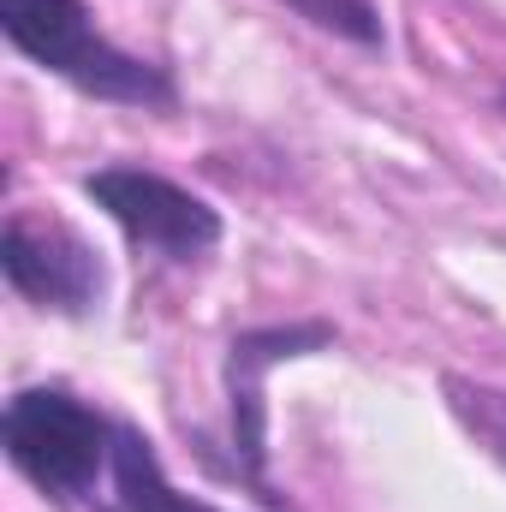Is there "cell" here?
<instances>
[{"instance_id": "obj_1", "label": "cell", "mask_w": 506, "mask_h": 512, "mask_svg": "<svg viewBox=\"0 0 506 512\" xmlns=\"http://www.w3.org/2000/svg\"><path fill=\"white\" fill-rule=\"evenodd\" d=\"M0 30L18 54H30L42 72L78 84L84 96L126 102V108H167L173 78L126 48H114L84 0H0Z\"/></svg>"}, {"instance_id": "obj_2", "label": "cell", "mask_w": 506, "mask_h": 512, "mask_svg": "<svg viewBox=\"0 0 506 512\" xmlns=\"http://www.w3.org/2000/svg\"><path fill=\"white\" fill-rule=\"evenodd\" d=\"M6 459L54 495H84L96 489V471L114 459V423H102L84 399L66 387H24L6 405Z\"/></svg>"}, {"instance_id": "obj_3", "label": "cell", "mask_w": 506, "mask_h": 512, "mask_svg": "<svg viewBox=\"0 0 506 512\" xmlns=\"http://www.w3.org/2000/svg\"><path fill=\"white\" fill-rule=\"evenodd\" d=\"M84 191H90V203L126 233L131 245H143V251L191 262V256H203V251L221 245V215H215L197 191H185V185H173V179H161V173H143V167H102V173L84 179Z\"/></svg>"}, {"instance_id": "obj_4", "label": "cell", "mask_w": 506, "mask_h": 512, "mask_svg": "<svg viewBox=\"0 0 506 512\" xmlns=\"http://www.w3.org/2000/svg\"><path fill=\"white\" fill-rule=\"evenodd\" d=\"M0 268L12 280V292L48 304V310H66V316H84L96 298H102V256L90 251L72 227H54V221H30V215H12L6 233H0Z\"/></svg>"}, {"instance_id": "obj_5", "label": "cell", "mask_w": 506, "mask_h": 512, "mask_svg": "<svg viewBox=\"0 0 506 512\" xmlns=\"http://www.w3.org/2000/svg\"><path fill=\"white\" fill-rule=\"evenodd\" d=\"M334 328L328 322H292V328H251L227 346V405H233V453L245 465V477L262 483L268 465V405H262V382L274 364L328 352Z\"/></svg>"}, {"instance_id": "obj_6", "label": "cell", "mask_w": 506, "mask_h": 512, "mask_svg": "<svg viewBox=\"0 0 506 512\" xmlns=\"http://www.w3.org/2000/svg\"><path fill=\"white\" fill-rule=\"evenodd\" d=\"M447 405H453V417L477 435V447H489V453L506 465V393L501 387L447 376Z\"/></svg>"}, {"instance_id": "obj_7", "label": "cell", "mask_w": 506, "mask_h": 512, "mask_svg": "<svg viewBox=\"0 0 506 512\" xmlns=\"http://www.w3.org/2000/svg\"><path fill=\"white\" fill-rule=\"evenodd\" d=\"M286 6L328 36H346L358 48H381V12L370 0H286Z\"/></svg>"}]
</instances>
